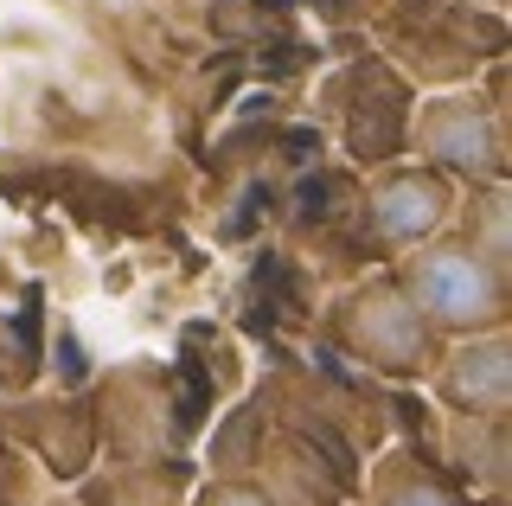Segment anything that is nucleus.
I'll use <instances>...</instances> for the list:
<instances>
[{"mask_svg":"<svg viewBox=\"0 0 512 506\" xmlns=\"http://www.w3.org/2000/svg\"><path fill=\"white\" fill-rule=\"evenodd\" d=\"M192 506H276V494L256 481H212V487H199Z\"/></svg>","mask_w":512,"mask_h":506,"instance_id":"6e6552de","label":"nucleus"},{"mask_svg":"<svg viewBox=\"0 0 512 506\" xmlns=\"http://www.w3.org/2000/svg\"><path fill=\"white\" fill-rule=\"evenodd\" d=\"M487 506H506V500H487Z\"/></svg>","mask_w":512,"mask_h":506,"instance_id":"1a4fd4ad","label":"nucleus"},{"mask_svg":"<svg viewBox=\"0 0 512 506\" xmlns=\"http://www.w3.org/2000/svg\"><path fill=\"white\" fill-rule=\"evenodd\" d=\"M410 141H416V154H423V167L448 173V180L506 186V122H500V109L487 97H474V90L423 103Z\"/></svg>","mask_w":512,"mask_h":506,"instance_id":"7ed1b4c3","label":"nucleus"},{"mask_svg":"<svg viewBox=\"0 0 512 506\" xmlns=\"http://www.w3.org/2000/svg\"><path fill=\"white\" fill-rule=\"evenodd\" d=\"M429 385H436V398L455 417H506L512 410V340H506V327L442 346Z\"/></svg>","mask_w":512,"mask_h":506,"instance_id":"39448f33","label":"nucleus"},{"mask_svg":"<svg viewBox=\"0 0 512 506\" xmlns=\"http://www.w3.org/2000/svg\"><path fill=\"white\" fill-rule=\"evenodd\" d=\"M365 500H372V506H468V494H461L455 474H448L442 462H429V455H416V449L384 455V462L372 468Z\"/></svg>","mask_w":512,"mask_h":506,"instance_id":"423d86ee","label":"nucleus"},{"mask_svg":"<svg viewBox=\"0 0 512 506\" xmlns=\"http://www.w3.org/2000/svg\"><path fill=\"white\" fill-rule=\"evenodd\" d=\"M391 276L442 340L493 334L512 321V263L480 250L468 231H436L429 244L404 250Z\"/></svg>","mask_w":512,"mask_h":506,"instance_id":"f257e3e1","label":"nucleus"},{"mask_svg":"<svg viewBox=\"0 0 512 506\" xmlns=\"http://www.w3.org/2000/svg\"><path fill=\"white\" fill-rule=\"evenodd\" d=\"M327 340L340 346L346 359L372 366L384 378H429L442 359V334L410 308V295L397 289V276H372L359 289H346L340 302L327 308Z\"/></svg>","mask_w":512,"mask_h":506,"instance_id":"f03ea898","label":"nucleus"},{"mask_svg":"<svg viewBox=\"0 0 512 506\" xmlns=\"http://www.w3.org/2000/svg\"><path fill=\"white\" fill-rule=\"evenodd\" d=\"M474 205H468V237L480 250H493V257H512V244H506V186H474Z\"/></svg>","mask_w":512,"mask_h":506,"instance_id":"0eeeda50","label":"nucleus"},{"mask_svg":"<svg viewBox=\"0 0 512 506\" xmlns=\"http://www.w3.org/2000/svg\"><path fill=\"white\" fill-rule=\"evenodd\" d=\"M365 244L378 257H404V250L429 244L436 231H448L455 218V180L436 167H384L372 186H365Z\"/></svg>","mask_w":512,"mask_h":506,"instance_id":"20e7f679","label":"nucleus"}]
</instances>
